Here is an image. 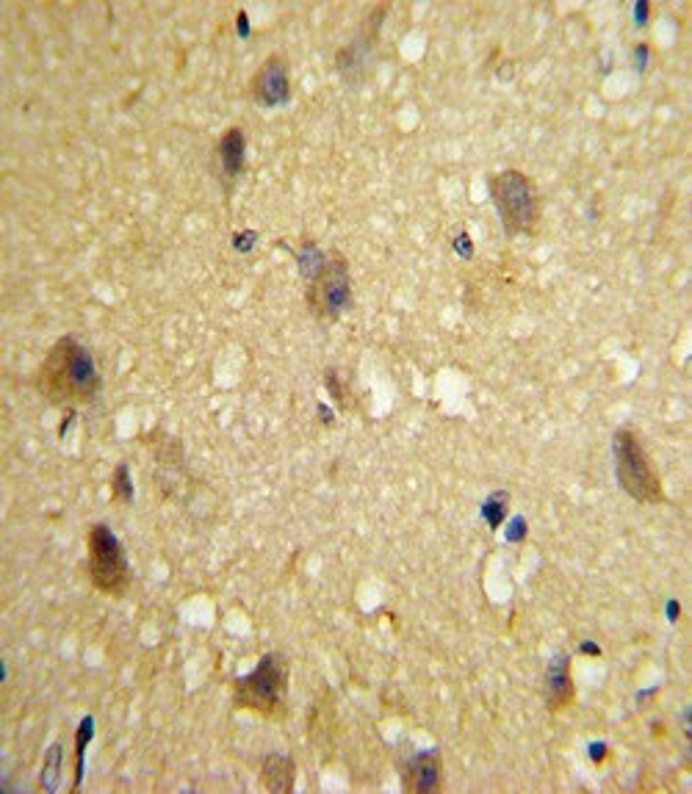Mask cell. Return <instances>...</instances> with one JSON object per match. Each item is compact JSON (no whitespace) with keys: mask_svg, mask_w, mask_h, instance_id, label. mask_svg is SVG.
<instances>
[{"mask_svg":"<svg viewBox=\"0 0 692 794\" xmlns=\"http://www.w3.org/2000/svg\"><path fill=\"white\" fill-rule=\"evenodd\" d=\"M294 780H297V764L292 756H282V753H272L263 759L261 764V783L266 791L274 794H288L294 791Z\"/></svg>","mask_w":692,"mask_h":794,"instance_id":"7c38bea8","label":"cell"},{"mask_svg":"<svg viewBox=\"0 0 692 794\" xmlns=\"http://www.w3.org/2000/svg\"><path fill=\"white\" fill-rule=\"evenodd\" d=\"M507 537H509V540H521V537H524V521H521V518H518V521L512 524V534H507Z\"/></svg>","mask_w":692,"mask_h":794,"instance_id":"7402d4cb","label":"cell"},{"mask_svg":"<svg viewBox=\"0 0 692 794\" xmlns=\"http://www.w3.org/2000/svg\"><path fill=\"white\" fill-rule=\"evenodd\" d=\"M59 769H62V748L53 745L47 750V759H44V767H42V789H47V791L55 789V780H59Z\"/></svg>","mask_w":692,"mask_h":794,"instance_id":"9a60e30c","label":"cell"},{"mask_svg":"<svg viewBox=\"0 0 692 794\" xmlns=\"http://www.w3.org/2000/svg\"><path fill=\"white\" fill-rule=\"evenodd\" d=\"M488 191L509 239L532 236L540 224V194L521 169H501L488 178Z\"/></svg>","mask_w":692,"mask_h":794,"instance_id":"7a4b0ae2","label":"cell"},{"mask_svg":"<svg viewBox=\"0 0 692 794\" xmlns=\"http://www.w3.org/2000/svg\"><path fill=\"white\" fill-rule=\"evenodd\" d=\"M327 252L316 244V241H302V247L297 250V263H300V274L305 279H313L319 274V269L324 266Z\"/></svg>","mask_w":692,"mask_h":794,"instance_id":"4fadbf2b","label":"cell"},{"mask_svg":"<svg viewBox=\"0 0 692 794\" xmlns=\"http://www.w3.org/2000/svg\"><path fill=\"white\" fill-rule=\"evenodd\" d=\"M401 786L408 794H435L440 789V753L421 750L401 767Z\"/></svg>","mask_w":692,"mask_h":794,"instance_id":"9c48e42d","label":"cell"},{"mask_svg":"<svg viewBox=\"0 0 692 794\" xmlns=\"http://www.w3.org/2000/svg\"><path fill=\"white\" fill-rule=\"evenodd\" d=\"M324 385H327L330 396L335 399V405H338L341 410H350V405H346V390H343V385H341V377H338V371H335V368H330V371L324 374Z\"/></svg>","mask_w":692,"mask_h":794,"instance_id":"e0dca14e","label":"cell"},{"mask_svg":"<svg viewBox=\"0 0 692 794\" xmlns=\"http://www.w3.org/2000/svg\"><path fill=\"white\" fill-rule=\"evenodd\" d=\"M92 740V717H86L81 722V730H78V783H81V775H84V750H86V742Z\"/></svg>","mask_w":692,"mask_h":794,"instance_id":"ac0fdd59","label":"cell"},{"mask_svg":"<svg viewBox=\"0 0 692 794\" xmlns=\"http://www.w3.org/2000/svg\"><path fill=\"white\" fill-rule=\"evenodd\" d=\"M250 94L261 108H280L292 100V70L282 55L272 53L250 81Z\"/></svg>","mask_w":692,"mask_h":794,"instance_id":"ba28073f","label":"cell"},{"mask_svg":"<svg viewBox=\"0 0 692 794\" xmlns=\"http://www.w3.org/2000/svg\"><path fill=\"white\" fill-rule=\"evenodd\" d=\"M216 161H219V172L227 186H233L244 166H247V133L244 128H227L216 144Z\"/></svg>","mask_w":692,"mask_h":794,"instance_id":"8fae6325","label":"cell"},{"mask_svg":"<svg viewBox=\"0 0 692 794\" xmlns=\"http://www.w3.org/2000/svg\"><path fill=\"white\" fill-rule=\"evenodd\" d=\"M305 302L311 316L319 321H338L352 308V271L343 252L330 250L324 266L313 279H308Z\"/></svg>","mask_w":692,"mask_h":794,"instance_id":"8992f818","label":"cell"},{"mask_svg":"<svg viewBox=\"0 0 692 794\" xmlns=\"http://www.w3.org/2000/svg\"><path fill=\"white\" fill-rule=\"evenodd\" d=\"M634 25H646L651 17V4H634Z\"/></svg>","mask_w":692,"mask_h":794,"instance_id":"d6986e66","label":"cell"},{"mask_svg":"<svg viewBox=\"0 0 692 794\" xmlns=\"http://www.w3.org/2000/svg\"><path fill=\"white\" fill-rule=\"evenodd\" d=\"M457 250L463 252L466 258H471V255H474V247H471V239H469V233H460V236H457Z\"/></svg>","mask_w":692,"mask_h":794,"instance_id":"ffe728a7","label":"cell"},{"mask_svg":"<svg viewBox=\"0 0 692 794\" xmlns=\"http://www.w3.org/2000/svg\"><path fill=\"white\" fill-rule=\"evenodd\" d=\"M543 684H546L543 687V698H546L549 711H565L576 701L573 678H570V656L568 653H559V656L551 659Z\"/></svg>","mask_w":692,"mask_h":794,"instance_id":"30bf717a","label":"cell"},{"mask_svg":"<svg viewBox=\"0 0 692 794\" xmlns=\"http://www.w3.org/2000/svg\"><path fill=\"white\" fill-rule=\"evenodd\" d=\"M111 493H114V501H120V504H131L133 501V482H131L128 463H120L117 471H114V476H111Z\"/></svg>","mask_w":692,"mask_h":794,"instance_id":"5bb4252c","label":"cell"},{"mask_svg":"<svg viewBox=\"0 0 692 794\" xmlns=\"http://www.w3.org/2000/svg\"><path fill=\"white\" fill-rule=\"evenodd\" d=\"M86 551H89L92 587L103 595L123 598L131 587V564H128L120 537L105 524H94L89 526V534H86Z\"/></svg>","mask_w":692,"mask_h":794,"instance_id":"5b68a950","label":"cell"},{"mask_svg":"<svg viewBox=\"0 0 692 794\" xmlns=\"http://www.w3.org/2000/svg\"><path fill=\"white\" fill-rule=\"evenodd\" d=\"M285 692H288V664L280 653H266L261 656L258 667L250 675H242L233 681V706L266 720H282Z\"/></svg>","mask_w":692,"mask_h":794,"instance_id":"277c9868","label":"cell"},{"mask_svg":"<svg viewBox=\"0 0 692 794\" xmlns=\"http://www.w3.org/2000/svg\"><path fill=\"white\" fill-rule=\"evenodd\" d=\"M34 385L47 405L78 407L97 399L103 390V377L92 352L73 335H64L47 349L34 374Z\"/></svg>","mask_w":692,"mask_h":794,"instance_id":"6da1fadb","label":"cell"},{"mask_svg":"<svg viewBox=\"0 0 692 794\" xmlns=\"http://www.w3.org/2000/svg\"><path fill=\"white\" fill-rule=\"evenodd\" d=\"M385 15H388V6H374L363 17L358 34L335 53V70L350 86H358L366 78V70H369V62H371V53H374V44H377V36H380Z\"/></svg>","mask_w":692,"mask_h":794,"instance_id":"52a82bcc","label":"cell"},{"mask_svg":"<svg viewBox=\"0 0 692 794\" xmlns=\"http://www.w3.org/2000/svg\"><path fill=\"white\" fill-rule=\"evenodd\" d=\"M634 55H638V64H640V70L646 67V62L651 59V50H648V44L646 42H640L638 47H634Z\"/></svg>","mask_w":692,"mask_h":794,"instance_id":"44dd1931","label":"cell"},{"mask_svg":"<svg viewBox=\"0 0 692 794\" xmlns=\"http://www.w3.org/2000/svg\"><path fill=\"white\" fill-rule=\"evenodd\" d=\"M507 493L504 490H499V493H493L488 501H485V521H488V526L490 529H496L499 524H501V518H504V513H507Z\"/></svg>","mask_w":692,"mask_h":794,"instance_id":"2e32d148","label":"cell"},{"mask_svg":"<svg viewBox=\"0 0 692 794\" xmlns=\"http://www.w3.org/2000/svg\"><path fill=\"white\" fill-rule=\"evenodd\" d=\"M239 34H242V36L250 34V25H247V15H244V12H239Z\"/></svg>","mask_w":692,"mask_h":794,"instance_id":"603a6c76","label":"cell"},{"mask_svg":"<svg viewBox=\"0 0 692 794\" xmlns=\"http://www.w3.org/2000/svg\"><path fill=\"white\" fill-rule=\"evenodd\" d=\"M612 457H615V479L626 495H631L638 504H662L665 501L662 479H659L638 432L628 429V426H620L612 435Z\"/></svg>","mask_w":692,"mask_h":794,"instance_id":"3957f363","label":"cell"},{"mask_svg":"<svg viewBox=\"0 0 692 794\" xmlns=\"http://www.w3.org/2000/svg\"><path fill=\"white\" fill-rule=\"evenodd\" d=\"M582 651H585V653H593V656H598V653H601V651H598L596 645H590V642H585V645H582Z\"/></svg>","mask_w":692,"mask_h":794,"instance_id":"cb8c5ba5","label":"cell"}]
</instances>
